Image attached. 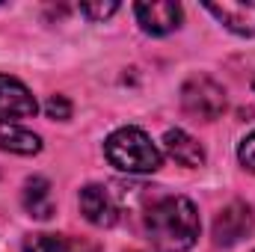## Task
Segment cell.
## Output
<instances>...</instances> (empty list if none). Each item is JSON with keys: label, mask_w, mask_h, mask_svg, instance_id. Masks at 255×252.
<instances>
[{"label": "cell", "mask_w": 255, "mask_h": 252, "mask_svg": "<svg viewBox=\"0 0 255 252\" xmlns=\"http://www.w3.org/2000/svg\"><path fill=\"white\" fill-rule=\"evenodd\" d=\"M21 202H24V211H27L30 217H36V220H51V217H54L51 181L42 178V175L30 178V181L24 184V196H21Z\"/></svg>", "instance_id": "10"}, {"label": "cell", "mask_w": 255, "mask_h": 252, "mask_svg": "<svg viewBox=\"0 0 255 252\" xmlns=\"http://www.w3.org/2000/svg\"><path fill=\"white\" fill-rule=\"evenodd\" d=\"M80 211L92 226H101V229H110L119 223V205L110 187L104 184H89L80 190Z\"/></svg>", "instance_id": "6"}, {"label": "cell", "mask_w": 255, "mask_h": 252, "mask_svg": "<svg viewBox=\"0 0 255 252\" xmlns=\"http://www.w3.org/2000/svg\"><path fill=\"white\" fill-rule=\"evenodd\" d=\"M253 226H255L253 208L247 202H232L214 220V241L220 247H235L238 241H244L253 232Z\"/></svg>", "instance_id": "4"}, {"label": "cell", "mask_w": 255, "mask_h": 252, "mask_svg": "<svg viewBox=\"0 0 255 252\" xmlns=\"http://www.w3.org/2000/svg\"><path fill=\"white\" fill-rule=\"evenodd\" d=\"M45 110H48L51 119H71V101L65 95H51L48 104H45Z\"/></svg>", "instance_id": "14"}, {"label": "cell", "mask_w": 255, "mask_h": 252, "mask_svg": "<svg viewBox=\"0 0 255 252\" xmlns=\"http://www.w3.org/2000/svg\"><path fill=\"white\" fill-rule=\"evenodd\" d=\"M0 148L12 151V154H39L42 151V139L33 130H27V127L0 119Z\"/></svg>", "instance_id": "11"}, {"label": "cell", "mask_w": 255, "mask_h": 252, "mask_svg": "<svg viewBox=\"0 0 255 252\" xmlns=\"http://www.w3.org/2000/svg\"><path fill=\"white\" fill-rule=\"evenodd\" d=\"M80 12L89 18V21H104V18H110L113 12H119V3H80Z\"/></svg>", "instance_id": "13"}, {"label": "cell", "mask_w": 255, "mask_h": 252, "mask_svg": "<svg viewBox=\"0 0 255 252\" xmlns=\"http://www.w3.org/2000/svg\"><path fill=\"white\" fill-rule=\"evenodd\" d=\"M238 157H241V163L250 169V172H255V130L241 142V148H238Z\"/></svg>", "instance_id": "15"}, {"label": "cell", "mask_w": 255, "mask_h": 252, "mask_svg": "<svg viewBox=\"0 0 255 252\" xmlns=\"http://www.w3.org/2000/svg\"><path fill=\"white\" fill-rule=\"evenodd\" d=\"M133 15L139 21V27L151 36H166L172 30H178L181 24V6L169 3V0H151V3H136Z\"/></svg>", "instance_id": "5"}, {"label": "cell", "mask_w": 255, "mask_h": 252, "mask_svg": "<svg viewBox=\"0 0 255 252\" xmlns=\"http://www.w3.org/2000/svg\"><path fill=\"white\" fill-rule=\"evenodd\" d=\"M104 154L107 160L130 175H148V172H157L160 163H163V154L160 148L151 142V136L139 127H119L107 136L104 142Z\"/></svg>", "instance_id": "2"}, {"label": "cell", "mask_w": 255, "mask_h": 252, "mask_svg": "<svg viewBox=\"0 0 255 252\" xmlns=\"http://www.w3.org/2000/svg\"><path fill=\"white\" fill-rule=\"evenodd\" d=\"M36 110H39V104H36L33 92L21 80L0 74V119L3 122L6 119H30V116H36Z\"/></svg>", "instance_id": "8"}, {"label": "cell", "mask_w": 255, "mask_h": 252, "mask_svg": "<svg viewBox=\"0 0 255 252\" xmlns=\"http://www.w3.org/2000/svg\"><path fill=\"white\" fill-rule=\"evenodd\" d=\"M205 9L232 33L255 36V0H223V3H205Z\"/></svg>", "instance_id": "7"}, {"label": "cell", "mask_w": 255, "mask_h": 252, "mask_svg": "<svg viewBox=\"0 0 255 252\" xmlns=\"http://www.w3.org/2000/svg\"><path fill=\"white\" fill-rule=\"evenodd\" d=\"M24 252H71L65 235H27Z\"/></svg>", "instance_id": "12"}, {"label": "cell", "mask_w": 255, "mask_h": 252, "mask_svg": "<svg viewBox=\"0 0 255 252\" xmlns=\"http://www.w3.org/2000/svg\"><path fill=\"white\" fill-rule=\"evenodd\" d=\"M163 145H166V151L172 154V160H178L181 166H202V163H205V148L199 145V139H193L190 133L181 130V127L166 130Z\"/></svg>", "instance_id": "9"}, {"label": "cell", "mask_w": 255, "mask_h": 252, "mask_svg": "<svg viewBox=\"0 0 255 252\" xmlns=\"http://www.w3.org/2000/svg\"><path fill=\"white\" fill-rule=\"evenodd\" d=\"M181 107L193 119L214 122L226 110V89L208 74H193L190 80L181 86Z\"/></svg>", "instance_id": "3"}, {"label": "cell", "mask_w": 255, "mask_h": 252, "mask_svg": "<svg viewBox=\"0 0 255 252\" xmlns=\"http://www.w3.org/2000/svg\"><path fill=\"white\" fill-rule=\"evenodd\" d=\"M145 235L157 252H187L199 238V211L187 196H163L145 211Z\"/></svg>", "instance_id": "1"}]
</instances>
